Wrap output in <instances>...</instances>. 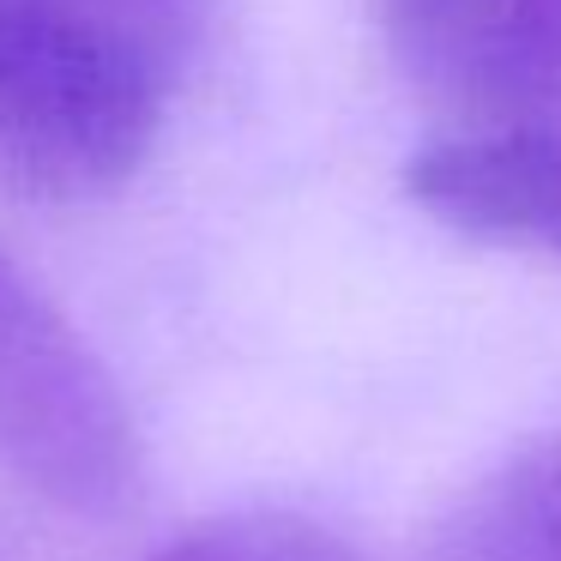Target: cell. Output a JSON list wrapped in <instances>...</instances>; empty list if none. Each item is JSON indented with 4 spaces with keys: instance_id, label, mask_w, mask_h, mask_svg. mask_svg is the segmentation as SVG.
<instances>
[{
    "instance_id": "obj_1",
    "label": "cell",
    "mask_w": 561,
    "mask_h": 561,
    "mask_svg": "<svg viewBox=\"0 0 561 561\" xmlns=\"http://www.w3.org/2000/svg\"><path fill=\"white\" fill-rule=\"evenodd\" d=\"M182 79L91 31L0 7V187L85 206L139 175Z\"/></svg>"
},
{
    "instance_id": "obj_2",
    "label": "cell",
    "mask_w": 561,
    "mask_h": 561,
    "mask_svg": "<svg viewBox=\"0 0 561 561\" xmlns=\"http://www.w3.org/2000/svg\"><path fill=\"white\" fill-rule=\"evenodd\" d=\"M139 423L91 339L0 254V477L110 519L139 489Z\"/></svg>"
},
{
    "instance_id": "obj_3",
    "label": "cell",
    "mask_w": 561,
    "mask_h": 561,
    "mask_svg": "<svg viewBox=\"0 0 561 561\" xmlns=\"http://www.w3.org/2000/svg\"><path fill=\"white\" fill-rule=\"evenodd\" d=\"M411 91L459 127H519L561 110V0H375Z\"/></svg>"
},
{
    "instance_id": "obj_4",
    "label": "cell",
    "mask_w": 561,
    "mask_h": 561,
    "mask_svg": "<svg viewBox=\"0 0 561 561\" xmlns=\"http://www.w3.org/2000/svg\"><path fill=\"white\" fill-rule=\"evenodd\" d=\"M404 194L440 230L561 266V127H453L404 158Z\"/></svg>"
},
{
    "instance_id": "obj_5",
    "label": "cell",
    "mask_w": 561,
    "mask_h": 561,
    "mask_svg": "<svg viewBox=\"0 0 561 561\" xmlns=\"http://www.w3.org/2000/svg\"><path fill=\"white\" fill-rule=\"evenodd\" d=\"M423 561H561V428L489 465L435 525Z\"/></svg>"
},
{
    "instance_id": "obj_6",
    "label": "cell",
    "mask_w": 561,
    "mask_h": 561,
    "mask_svg": "<svg viewBox=\"0 0 561 561\" xmlns=\"http://www.w3.org/2000/svg\"><path fill=\"white\" fill-rule=\"evenodd\" d=\"M0 7L43 19V25L122 43V49L146 55L151 67H163L170 79L194 73L211 37V13H218V0H0Z\"/></svg>"
},
{
    "instance_id": "obj_7",
    "label": "cell",
    "mask_w": 561,
    "mask_h": 561,
    "mask_svg": "<svg viewBox=\"0 0 561 561\" xmlns=\"http://www.w3.org/2000/svg\"><path fill=\"white\" fill-rule=\"evenodd\" d=\"M146 561H356V549L296 507H236L194 519Z\"/></svg>"
}]
</instances>
